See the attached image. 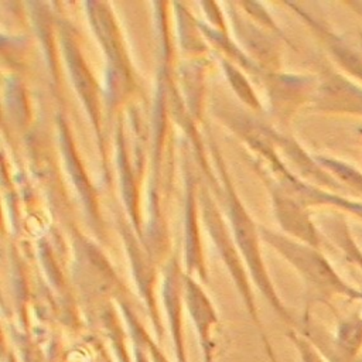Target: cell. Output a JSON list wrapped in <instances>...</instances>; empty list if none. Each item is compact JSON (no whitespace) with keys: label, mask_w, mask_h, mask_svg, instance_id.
I'll return each mask as SVG.
<instances>
[{"label":"cell","mask_w":362,"mask_h":362,"mask_svg":"<svg viewBox=\"0 0 362 362\" xmlns=\"http://www.w3.org/2000/svg\"><path fill=\"white\" fill-rule=\"evenodd\" d=\"M362 344V321L349 320L342 324L337 338V362H354Z\"/></svg>","instance_id":"6da1fadb"},{"label":"cell","mask_w":362,"mask_h":362,"mask_svg":"<svg viewBox=\"0 0 362 362\" xmlns=\"http://www.w3.org/2000/svg\"><path fill=\"white\" fill-rule=\"evenodd\" d=\"M335 95L337 103H344V107L352 109L356 112H362V90L344 83L339 81V86H334L329 89Z\"/></svg>","instance_id":"7a4b0ae2"},{"label":"cell","mask_w":362,"mask_h":362,"mask_svg":"<svg viewBox=\"0 0 362 362\" xmlns=\"http://www.w3.org/2000/svg\"><path fill=\"white\" fill-rule=\"evenodd\" d=\"M331 165H332L334 170H335L342 178H345L348 182L354 184V185L358 187V188H362V175H361V174L355 173L354 170H351V168H348V167H345V165H342V164L331 163Z\"/></svg>","instance_id":"3957f363"},{"label":"cell","mask_w":362,"mask_h":362,"mask_svg":"<svg viewBox=\"0 0 362 362\" xmlns=\"http://www.w3.org/2000/svg\"><path fill=\"white\" fill-rule=\"evenodd\" d=\"M297 344H298V349H300L303 362H322L320 354L308 342L298 341Z\"/></svg>","instance_id":"277c9868"}]
</instances>
